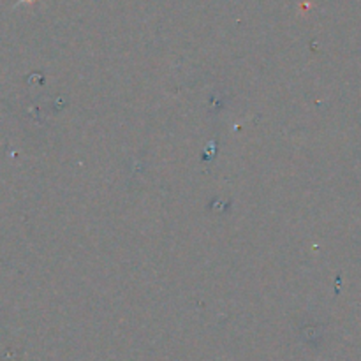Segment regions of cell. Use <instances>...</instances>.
<instances>
[{"instance_id":"1","label":"cell","mask_w":361,"mask_h":361,"mask_svg":"<svg viewBox=\"0 0 361 361\" xmlns=\"http://www.w3.org/2000/svg\"><path fill=\"white\" fill-rule=\"evenodd\" d=\"M27 2H32V0H27Z\"/></svg>"}]
</instances>
